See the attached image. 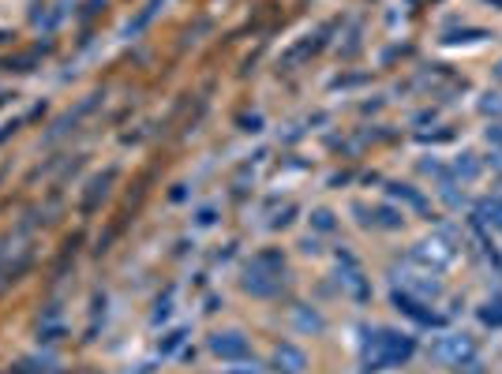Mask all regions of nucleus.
<instances>
[{
    "mask_svg": "<svg viewBox=\"0 0 502 374\" xmlns=\"http://www.w3.org/2000/svg\"><path fill=\"white\" fill-rule=\"evenodd\" d=\"M413 356V337L405 333H394V329H379L364 348L367 359V370H382V367H394V363H405Z\"/></svg>",
    "mask_w": 502,
    "mask_h": 374,
    "instance_id": "f257e3e1",
    "label": "nucleus"
},
{
    "mask_svg": "<svg viewBox=\"0 0 502 374\" xmlns=\"http://www.w3.org/2000/svg\"><path fill=\"white\" fill-rule=\"evenodd\" d=\"M435 359H442V363H461V359H472V341L465 333H450V337H439L431 348Z\"/></svg>",
    "mask_w": 502,
    "mask_h": 374,
    "instance_id": "f03ea898",
    "label": "nucleus"
},
{
    "mask_svg": "<svg viewBox=\"0 0 502 374\" xmlns=\"http://www.w3.org/2000/svg\"><path fill=\"white\" fill-rule=\"evenodd\" d=\"M210 352L221 356V359H244L251 348H247V337H240V333H214L210 337Z\"/></svg>",
    "mask_w": 502,
    "mask_h": 374,
    "instance_id": "7ed1b4c3",
    "label": "nucleus"
},
{
    "mask_svg": "<svg viewBox=\"0 0 502 374\" xmlns=\"http://www.w3.org/2000/svg\"><path fill=\"white\" fill-rule=\"evenodd\" d=\"M413 259L416 262H428V266H446L454 259V251L442 244V239H428V244H416L413 247Z\"/></svg>",
    "mask_w": 502,
    "mask_h": 374,
    "instance_id": "20e7f679",
    "label": "nucleus"
},
{
    "mask_svg": "<svg viewBox=\"0 0 502 374\" xmlns=\"http://www.w3.org/2000/svg\"><path fill=\"white\" fill-rule=\"evenodd\" d=\"M274 363H277V370H285V374H300L303 367H308V356H303L296 344H277V348H274Z\"/></svg>",
    "mask_w": 502,
    "mask_h": 374,
    "instance_id": "39448f33",
    "label": "nucleus"
},
{
    "mask_svg": "<svg viewBox=\"0 0 502 374\" xmlns=\"http://www.w3.org/2000/svg\"><path fill=\"white\" fill-rule=\"evenodd\" d=\"M244 288H247V292H255V296H270V292L277 288V280H274L270 273H262L259 266H255V270H247V277H244Z\"/></svg>",
    "mask_w": 502,
    "mask_h": 374,
    "instance_id": "423d86ee",
    "label": "nucleus"
},
{
    "mask_svg": "<svg viewBox=\"0 0 502 374\" xmlns=\"http://www.w3.org/2000/svg\"><path fill=\"white\" fill-rule=\"evenodd\" d=\"M394 303H398V311H405L408 318H416V322H424V326L435 322V314H431V311H420V303H416L413 296H401V292H394Z\"/></svg>",
    "mask_w": 502,
    "mask_h": 374,
    "instance_id": "0eeeda50",
    "label": "nucleus"
},
{
    "mask_svg": "<svg viewBox=\"0 0 502 374\" xmlns=\"http://www.w3.org/2000/svg\"><path fill=\"white\" fill-rule=\"evenodd\" d=\"M480 221L491 225V229H502V198H484L480 203Z\"/></svg>",
    "mask_w": 502,
    "mask_h": 374,
    "instance_id": "6e6552de",
    "label": "nucleus"
},
{
    "mask_svg": "<svg viewBox=\"0 0 502 374\" xmlns=\"http://www.w3.org/2000/svg\"><path fill=\"white\" fill-rule=\"evenodd\" d=\"M296 326H300V329L319 333V329H323V318H319V314H311V311H303V307H296Z\"/></svg>",
    "mask_w": 502,
    "mask_h": 374,
    "instance_id": "1a4fd4ad",
    "label": "nucleus"
},
{
    "mask_svg": "<svg viewBox=\"0 0 502 374\" xmlns=\"http://www.w3.org/2000/svg\"><path fill=\"white\" fill-rule=\"evenodd\" d=\"M480 318H484L487 326H502V296H498L495 303H487L484 311H480Z\"/></svg>",
    "mask_w": 502,
    "mask_h": 374,
    "instance_id": "9d476101",
    "label": "nucleus"
},
{
    "mask_svg": "<svg viewBox=\"0 0 502 374\" xmlns=\"http://www.w3.org/2000/svg\"><path fill=\"white\" fill-rule=\"evenodd\" d=\"M454 169H457V176H465V180H472V176L480 172V165L472 162V154H461V162H457Z\"/></svg>",
    "mask_w": 502,
    "mask_h": 374,
    "instance_id": "9b49d317",
    "label": "nucleus"
},
{
    "mask_svg": "<svg viewBox=\"0 0 502 374\" xmlns=\"http://www.w3.org/2000/svg\"><path fill=\"white\" fill-rule=\"evenodd\" d=\"M394 195H398V198H405V203H413L416 210H424V206H428L424 198H420L416 191H408V187H394Z\"/></svg>",
    "mask_w": 502,
    "mask_h": 374,
    "instance_id": "f8f14e48",
    "label": "nucleus"
},
{
    "mask_svg": "<svg viewBox=\"0 0 502 374\" xmlns=\"http://www.w3.org/2000/svg\"><path fill=\"white\" fill-rule=\"evenodd\" d=\"M480 109H484V113H502V101H498V94H484Z\"/></svg>",
    "mask_w": 502,
    "mask_h": 374,
    "instance_id": "ddd939ff",
    "label": "nucleus"
},
{
    "mask_svg": "<svg viewBox=\"0 0 502 374\" xmlns=\"http://www.w3.org/2000/svg\"><path fill=\"white\" fill-rule=\"evenodd\" d=\"M315 229H323V232H326V229H334V217H330L326 210H315Z\"/></svg>",
    "mask_w": 502,
    "mask_h": 374,
    "instance_id": "4468645a",
    "label": "nucleus"
},
{
    "mask_svg": "<svg viewBox=\"0 0 502 374\" xmlns=\"http://www.w3.org/2000/svg\"><path fill=\"white\" fill-rule=\"evenodd\" d=\"M495 75H498V79H502V60H498V68H495Z\"/></svg>",
    "mask_w": 502,
    "mask_h": 374,
    "instance_id": "2eb2a0df",
    "label": "nucleus"
},
{
    "mask_svg": "<svg viewBox=\"0 0 502 374\" xmlns=\"http://www.w3.org/2000/svg\"><path fill=\"white\" fill-rule=\"evenodd\" d=\"M229 374H236V370H229ZM247 374H255V370H247Z\"/></svg>",
    "mask_w": 502,
    "mask_h": 374,
    "instance_id": "dca6fc26",
    "label": "nucleus"
}]
</instances>
